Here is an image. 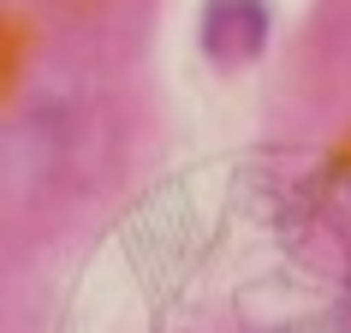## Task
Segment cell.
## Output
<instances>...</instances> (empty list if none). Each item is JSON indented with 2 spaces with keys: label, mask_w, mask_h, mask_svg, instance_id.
<instances>
[{
  "label": "cell",
  "mask_w": 351,
  "mask_h": 333,
  "mask_svg": "<svg viewBox=\"0 0 351 333\" xmlns=\"http://www.w3.org/2000/svg\"><path fill=\"white\" fill-rule=\"evenodd\" d=\"M268 48V6L262 0H208L203 6V54L215 66H244Z\"/></svg>",
  "instance_id": "6da1fadb"
},
{
  "label": "cell",
  "mask_w": 351,
  "mask_h": 333,
  "mask_svg": "<svg viewBox=\"0 0 351 333\" xmlns=\"http://www.w3.org/2000/svg\"><path fill=\"white\" fill-rule=\"evenodd\" d=\"M346 315H351V286H346Z\"/></svg>",
  "instance_id": "7a4b0ae2"
}]
</instances>
